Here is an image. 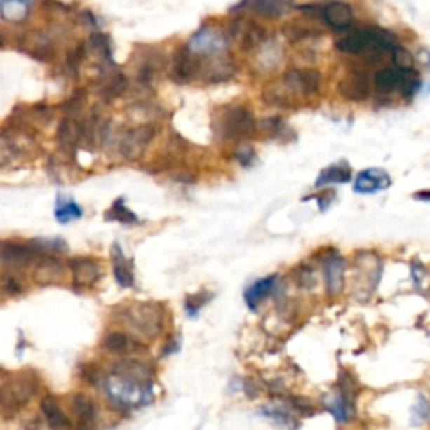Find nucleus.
<instances>
[{"label": "nucleus", "mask_w": 430, "mask_h": 430, "mask_svg": "<svg viewBox=\"0 0 430 430\" xmlns=\"http://www.w3.org/2000/svg\"><path fill=\"white\" fill-rule=\"evenodd\" d=\"M106 395L118 407H136L145 405L152 400V380L131 377L125 373L112 372L106 378Z\"/></svg>", "instance_id": "nucleus-1"}, {"label": "nucleus", "mask_w": 430, "mask_h": 430, "mask_svg": "<svg viewBox=\"0 0 430 430\" xmlns=\"http://www.w3.org/2000/svg\"><path fill=\"white\" fill-rule=\"evenodd\" d=\"M163 308L156 303H133L121 309V323L136 338H156L163 330Z\"/></svg>", "instance_id": "nucleus-2"}, {"label": "nucleus", "mask_w": 430, "mask_h": 430, "mask_svg": "<svg viewBox=\"0 0 430 430\" xmlns=\"http://www.w3.org/2000/svg\"><path fill=\"white\" fill-rule=\"evenodd\" d=\"M37 394V380L31 375H14L0 385V405L15 412L27 405Z\"/></svg>", "instance_id": "nucleus-3"}, {"label": "nucleus", "mask_w": 430, "mask_h": 430, "mask_svg": "<svg viewBox=\"0 0 430 430\" xmlns=\"http://www.w3.org/2000/svg\"><path fill=\"white\" fill-rule=\"evenodd\" d=\"M220 138L242 142L255 133V120L247 106H231L220 120Z\"/></svg>", "instance_id": "nucleus-4"}, {"label": "nucleus", "mask_w": 430, "mask_h": 430, "mask_svg": "<svg viewBox=\"0 0 430 430\" xmlns=\"http://www.w3.org/2000/svg\"><path fill=\"white\" fill-rule=\"evenodd\" d=\"M42 255L46 254L34 241H0V264L11 267V269L27 267L29 264H34Z\"/></svg>", "instance_id": "nucleus-5"}, {"label": "nucleus", "mask_w": 430, "mask_h": 430, "mask_svg": "<svg viewBox=\"0 0 430 430\" xmlns=\"http://www.w3.org/2000/svg\"><path fill=\"white\" fill-rule=\"evenodd\" d=\"M153 136H155V128L152 125L133 128V130H130L125 136H123L120 143L121 155L128 160L140 159V156L145 153V150H147L148 145H150Z\"/></svg>", "instance_id": "nucleus-6"}, {"label": "nucleus", "mask_w": 430, "mask_h": 430, "mask_svg": "<svg viewBox=\"0 0 430 430\" xmlns=\"http://www.w3.org/2000/svg\"><path fill=\"white\" fill-rule=\"evenodd\" d=\"M225 48V37L220 32H217L212 27H202L192 37L187 49L190 54H197V56H217Z\"/></svg>", "instance_id": "nucleus-7"}, {"label": "nucleus", "mask_w": 430, "mask_h": 430, "mask_svg": "<svg viewBox=\"0 0 430 430\" xmlns=\"http://www.w3.org/2000/svg\"><path fill=\"white\" fill-rule=\"evenodd\" d=\"M34 266L32 279L39 286H49V284H59L66 274V267L59 261L56 255L46 254L37 259Z\"/></svg>", "instance_id": "nucleus-8"}, {"label": "nucleus", "mask_w": 430, "mask_h": 430, "mask_svg": "<svg viewBox=\"0 0 430 430\" xmlns=\"http://www.w3.org/2000/svg\"><path fill=\"white\" fill-rule=\"evenodd\" d=\"M101 348L105 351L121 356L147 350V347L136 336L126 333V331H109V333H106L101 340Z\"/></svg>", "instance_id": "nucleus-9"}, {"label": "nucleus", "mask_w": 430, "mask_h": 430, "mask_svg": "<svg viewBox=\"0 0 430 430\" xmlns=\"http://www.w3.org/2000/svg\"><path fill=\"white\" fill-rule=\"evenodd\" d=\"M344 269H347V262L338 253H331L323 259V278L330 296L342 293L344 286Z\"/></svg>", "instance_id": "nucleus-10"}, {"label": "nucleus", "mask_w": 430, "mask_h": 430, "mask_svg": "<svg viewBox=\"0 0 430 430\" xmlns=\"http://www.w3.org/2000/svg\"><path fill=\"white\" fill-rule=\"evenodd\" d=\"M72 284L76 288H89L101 278L100 264L89 257H74L69 261Z\"/></svg>", "instance_id": "nucleus-11"}, {"label": "nucleus", "mask_w": 430, "mask_h": 430, "mask_svg": "<svg viewBox=\"0 0 430 430\" xmlns=\"http://www.w3.org/2000/svg\"><path fill=\"white\" fill-rule=\"evenodd\" d=\"M390 185H391V178L389 173L385 172V170L368 168L356 177L353 190H355L356 194L367 195V194H375V192L389 189Z\"/></svg>", "instance_id": "nucleus-12"}, {"label": "nucleus", "mask_w": 430, "mask_h": 430, "mask_svg": "<svg viewBox=\"0 0 430 430\" xmlns=\"http://www.w3.org/2000/svg\"><path fill=\"white\" fill-rule=\"evenodd\" d=\"M338 93L344 100L365 101L370 95V84L365 72H355L338 83Z\"/></svg>", "instance_id": "nucleus-13"}, {"label": "nucleus", "mask_w": 430, "mask_h": 430, "mask_svg": "<svg viewBox=\"0 0 430 430\" xmlns=\"http://www.w3.org/2000/svg\"><path fill=\"white\" fill-rule=\"evenodd\" d=\"M323 20L333 31H347L353 22L351 7L344 2H331L321 8Z\"/></svg>", "instance_id": "nucleus-14"}, {"label": "nucleus", "mask_w": 430, "mask_h": 430, "mask_svg": "<svg viewBox=\"0 0 430 430\" xmlns=\"http://www.w3.org/2000/svg\"><path fill=\"white\" fill-rule=\"evenodd\" d=\"M197 62L192 59V54L187 49V46H180L177 49L175 56H173V67H172V79L178 84L189 83L197 74Z\"/></svg>", "instance_id": "nucleus-15"}, {"label": "nucleus", "mask_w": 430, "mask_h": 430, "mask_svg": "<svg viewBox=\"0 0 430 430\" xmlns=\"http://www.w3.org/2000/svg\"><path fill=\"white\" fill-rule=\"evenodd\" d=\"M250 7L262 19L276 20L288 15L296 6L293 0H253Z\"/></svg>", "instance_id": "nucleus-16"}, {"label": "nucleus", "mask_w": 430, "mask_h": 430, "mask_svg": "<svg viewBox=\"0 0 430 430\" xmlns=\"http://www.w3.org/2000/svg\"><path fill=\"white\" fill-rule=\"evenodd\" d=\"M112 259H113V272L114 279L120 284L121 288H131L135 284L133 276V261L125 257L121 247L118 244L113 246L112 249Z\"/></svg>", "instance_id": "nucleus-17"}, {"label": "nucleus", "mask_w": 430, "mask_h": 430, "mask_svg": "<svg viewBox=\"0 0 430 430\" xmlns=\"http://www.w3.org/2000/svg\"><path fill=\"white\" fill-rule=\"evenodd\" d=\"M56 142L59 148L66 153V155H74L76 148L79 147V138H78V125L72 118L64 116L58 125L56 131Z\"/></svg>", "instance_id": "nucleus-18"}, {"label": "nucleus", "mask_w": 430, "mask_h": 430, "mask_svg": "<svg viewBox=\"0 0 430 430\" xmlns=\"http://www.w3.org/2000/svg\"><path fill=\"white\" fill-rule=\"evenodd\" d=\"M41 412L44 415L46 422L51 427V430H69L71 422L67 419L66 414L61 410L59 407L58 400L51 395H46L44 398L41 400Z\"/></svg>", "instance_id": "nucleus-19"}, {"label": "nucleus", "mask_w": 430, "mask_h": 430, "mask_svg": "<svg viewBox=\"0 0 430 430\" xmlns=\"http://www.w3.org/2000/svg\"><path fill=\"white\" fill-rule=\"evenodd\" d=\"M19 135L0 128V168H6L22 155V147L17 143Z\"/></svg>", "instance_id": "nucleus-20"}, {"label": "nucleus", "mask_w": 430, "mask_h": 430, "mask_svg": "<svg viewBox=\"0 0 430 430\" xmlns=\"http://www.w3.org/2000/svg\"><path fill=\"white\" fill-rule=\"evenodd\" d=\"M335 48L336 51H340V53L356 56V54L367 53V51L372 48V39H370V34L367 29H365V31H356L350 34V36L343 37V39L336 41Z\"/></svg>", "instance_id": "nucleus-21"}, {"label": "nucleus", "mask_w": 430, "mask_h": 430, "mask_svg": "<svg viewBox=\"0 0 430 430\" xmlns=\"http://www.w3.org/2000/svg\"><path fill=\"white\" fill-rule=\"evenodd\" d=\"M350 180H351L350 163L344 160H340L338 163L330 165V167L325 168L321 173H319V177L316 180V187L318 189H321V187L331 185V184H348Z\"/></svg>", "instance_id": "nucleus-22"}, {"label": "nucleus", "mask_w": 430, "mask_h": 430, "mask_svg": "<svg viewBox=\"0 0 430 430\" xmlns=\"http://www.w3.org/2000/svg\"><path fill=\"white\" fill-rule=\"evenodd\" d=\"M71 412L79 419L83 427H89L96 420V405L86 394H74L69 402Z\"/></svg>", "instance_id": "nucleus-23"}, {"label": "nucleus", "mask_w": 430, "mask_h": 430, "mask_svg": "<svg viewBox=\"0 0 430 430\" xmlns=\"http://www.w3.org/2000/svg\"><path fill=\"white\" fill-rule=\"evenodd\" d=\"M325 405L338 422H344L353 415V397H350L348 391L340 389L338 394L330 395L325 398Z\"/></svg>", "instance_id": "nucleus-24"}, {"label": "nucleus", "mask_w": 430, "mask_h": 430, "mask_svg": "<svg viewBox=\"0 0 430 430\" xmlns=\"http://www.w3.org/2000/svg\"><path fill=\"white\" fill-rule=\"evenodd\" d=\"M276 281H278V276H269V278L255 281L253 286L247 288V291L244 295L247 306H249L250 309L257 308V306L271 295L272 289H274L276 286Z\"/></svg>", "instance_id": "nucleus-25"}, {"label": "nucleus", "mask_w": 430, "mask_h": 430, "mask_svg": "<svg viewBox=\"0 0 430 430\" xmlns=\"http://www.w3.org/2000/svg\"><path fill=\"white\" fill-rule=\"evenodd\" d=\"M402 74L403 71L395 69V67H383V69L377 71V74H375V86L382 93H391L400 86Z\"/></svg>", "instance_id": "nucleus-26"}, {"label": "nucleus", "mask_w": 430, "mask_h": 430, "mask_svg": "<svg viewBox=\"0 0 430 430\" xmlns=\"http://www.w3.org/2000/svg\"><path fill=\"white\" fill-rule=\"evenodd\" d=\"M370 39H372V48L380 51V53H391V49L398 44L397 36L394 32L387 31L382 27H368Z\"/></svg>", "instance_id": "nucleus-27"}, {"label": "nucleus", "mask_w": 430, "mask_h": 430, "mask_svg": "<svg viewBox=\"0 0 430 430\" xmlns=\"http://www.w3.org/2000/svg\"><path fill=\"white\" fill-rule=\"evenodd\" d=\"M29 11H31V7H29L27 0H0V15L11 22L24 19Z\"/></svg>", "instance_id": "nucleus-28"}, {"label": "nucleus", "mask_w": 430, "mask_h": 430, "mask_svg": "<svg viewBox=\"0 0 430 430\" xmlns=\"http://www.w3.org/2000/svg\"><path fill=\"white\" fill-rule=\"evenodd\" d=\"M106 220H114V222H121V224H138V217H136L135 212H131L130 208L126 207L125 199H116L112 203V207L106 210L105 214Z\"/></svg>", "instance_id": "nucleus-29"}, {"label": "nucleus", "mask_w": 430, "mask_h": 430, "mask_svg": "<svg viewBox=\"0 0 430 430\" xmlns=\"http://www.w3.org/2000/svg\"><path fill=\"white\" fill-rule=\"evenodd\" d=\"M83 217V208H81L74 200H62L61 197L58 199L56 206V219L61 224H67L71 220L79 219Z\"/></svg>", "instance_id": "nucleus-30"}, {"label": "nucleus", "mask_w": 430, "mask_h": 430, "mask_svg": "<svg viewBox=\"0 0 430 430\" xmlns=\"http://www.w3.org/2000/svg\"><path fill=\"white\" fill-rule=\"evenodd\" d=\"M25 109H27V118L32 125H49L54 118V108L48 103H36Z\"/></svg>", "instance_id": "nucleus-31"}, {"label": "nucleus", "mask_w": 430, "mask_h": 430, "mask_svg": "<svg viewBox=\"0 0 430 430\" xmlns=\"http://www.w3.org/2000/svg\"><path fill=\"white\" fill-rule=\"evenodd\" d=\"M86 53H88V44H84V42H81V44L76 46L74 49L69 51L66 56V72L71 76V78H76L78 76V71H79V66L81 62H83V59L86 58Z\"/></svg>", "instance_id": "nucleus-32"}, {"label": "nucleus", "mask_w": 430, "mask_h": 430, "mask_svg": "<svg viewBox=\"0 0 430 430\" xmlns=\"http://www.w3.org/2000/svg\"><path fill=\"white\" fill-rule=\"evenodd\" d=\"M84 101H86V91H84V89H78V91L72 93L67 100H64L61 109L64 114H66V118H72L76 116V114H79L81 109H83Z\"/></svg>", "instance_id": "nucleus-33"}, {"label": "nucleus", "mask_w": 430, "mask_h": 430, "mask_svg": "<svg viewBox=\"0 0 430 430\" xmlns=\"http://www.w3.org/2000/svg\"><path fill=\"white\" fill-rule=\"evenodd\" d=\"M128 88V79L123 72H114V74L109 78L108 83L105 84L103 89H101V95L105 98H114L120 96L121 93H125V89Z\"/></svg>", "instance_id": "nucleus-34"}, {"label": "nucleus", "mask_w": 430, "mask_h": 430, "mask_svg": "<svg viewBox=\"0 0 430 430\" xmlns=\"http://www.w3.org/2000/svg\"><path fill=\"white\" fill-rule=\"evenodd\" d=\"M391 59H394L395 64V69L398 71H410L414 69V56H412V53L407 48H403V46H395L394 49H391Z\"/></svg>", "instance_id": "nucleus-35"}, {"label": "nucleus", "mask_w": 430, "mask_h": 430, "mask_svg": "<svg viewBox=\"0 0 430 430\" xmlns=\"http://www.w3.org/2000/svg\"><path fill=\"white\" fill-rule=\"evenodd\" d=\"M400 91L405 98H414L420 88V78L414 69L403 71L402 81H400Z\"/></svg>", "instance_id": "nucleus-36"}, {"label": "nucleus", "mask_w": 430, "mask_h": 430, "mask_svg": "<svg viewBox=\"0 0 430 430\" xmlns=\"http://www.w3.org/2000/svg\"><path fill=\"white\" fill-rule=\"evenodd\" d=\"M0 286L7 295H20L24 291V283L14 271H6L0 276Z\"/></svg>", "instance_id": "nucleus-37"}, {"label": "nucleus", "mask_w": 430, "mask_h": 430, "mask_svg": "<svg viewBox=\"0 0 430 430\" xmlns=\"http://www.w3.org/2000/svg\"><path fill=\"white\" fill-rule=\"evenodd\" d=\"M264 41V31L259 25H249L244 31V37H242V49L249 51L255 48V46H261Z\"/></svg>", "instance_id": "nucleus-38"}, {"label": "nucleus", "mask_w": 430, "mask_h": 430, "mask_svg": "<svg viewBox=\"0 0 430 430\" xmlns=\"http://www.w3.org/2000/svg\"><path fill=\"white\" fill-rule=\"evenodd\" d=\"M232 155H234V159L239 161L242 167H249V165L253 163L254 159H255L254 148L250 147V145H246V143L239 145V147L234 150Z\"/></svg>", "instance_id": "nucleus-39"}, {"label": "nucleus", "mask_w": 430, "mask_h": 430, "mask_svg": "<svg viewBox=\"0 0 430 430\" xmlns=\"http://www.w3.org/2000/svg\"><path fill=\"white\" fill-rule=\"evenodd\" d=\"M261 130L266 131L267 135L278 136L284 130V123L281 118H271V120H264L261 123Z\"/></svg>", "instance_id": "nucleus-40"}, {"label": "nucleus", "mask_w": 430, "mask_h": 430, "mask_svg": "<svg viewBox=\"0 0 430 430\" xmlns=\"http://www.w3.org/2000/svg\"><path fill=\"white\" fill-rule=\"evenodd\" d=\"M202 296H203V295H192V296L187 297V303H185V306H187V313H189V314H195L200 308H202L203 304L207 303L208 300H210V295H208L207 297H202Z\"/></svg>", "instance_id": "nucleus-41"}, {"label": "nucleus", "mask_w": 430, "mask_h": 430, "mask_svg": "<svg viewBox=\"0 0 430 430\" xmlns=\"http://www.w3.org/2000/svg\"><path fill=\"white\" fill-rule=\"evenodd\" d=\"M309 199H316L318 200V206H319V210H326L328 207H330V203L333 202V199H335V194L333 192H326V195H313V197H304L303 200L306 202V200H309Z\"/></svg>", "instance_id": "nucleus-42"}, {"label": "nucleus", "mask_w": 430, "mask_h": 430, "mask_svg": "<svg viewBox=\"0 0 430 430\" xmlns=\"http://www.w3.org/2000/svg\"><path fill=\"white\" fill-rule=\"evenodd\" d=\"M293 405H295V408H297L300 412H303V414H313V405H311L309 400L306 398H301V397H296L293 398Z\"/></svg>", "instance_id": "nucleus-43"}, {"label": "nucleus", "mask_w": 430, "mask_h": 430, "mask_svg": "<svg viewBox=\"0 0 430 430\" xmlns=\"http://www.w3.org/2000/svg\"><path fill=\"white\" fill-rule=\"evenodd\" d=\"M414 199H420V200H425V202H429V200H430V192L429 190L419 192V194L414 195Z\"/></svg>", "instance_id": "nucleus-44"}, {"label": "nucleus", "mask_w": 430, "mask_h": 430, "mask_svg": "<svg viewBox=\"0 0 430 430\" xmlns=\"http://www.w3.org/2000/svg\"><path fill=\"white\" fill-rule=\"evenodd\" d=\"M7 46V36L0 31V49H4Z\"/></svg>", "instance_id": "nucleus-45"}]
</instances>
